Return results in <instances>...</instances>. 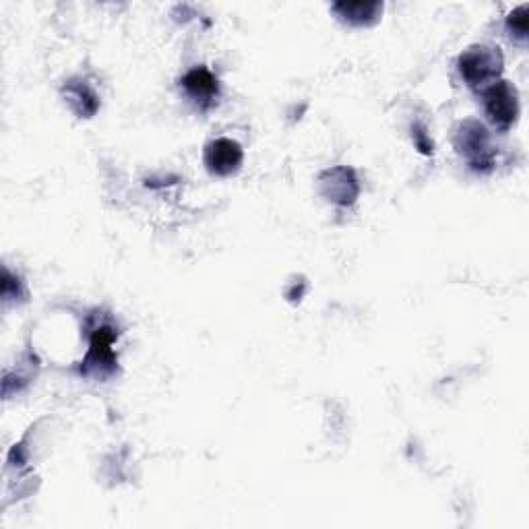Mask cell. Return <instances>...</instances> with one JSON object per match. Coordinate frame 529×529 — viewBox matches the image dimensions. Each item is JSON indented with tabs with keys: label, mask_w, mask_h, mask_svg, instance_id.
Segmentation results:
<instances>
[{
	"label": "cell",
	"mask_w": 529,
	"mask_h": 529,
	"mask_svg": "<svg viewBox=\"0 0 529 529\" xmlns=\"http://www.w3.org/2000/svg\"><path fill=\"white\" fill-rule=\"evenodd\" d=\"M505 67L501 48L494 46H470L457 58L459 77L470 87H488L499 81Z\"/></svg>",
	"instance_id": "cell-1"
},
{
	"label": "cell",
	"mask_w": 529,
	"mask_h": 529,
	"mask_svg": "<svg viewBox=\"0 0 529 529\" xmlns=\"http://www.w3.org/2000/svg\"><path fill=\"white\" fill-rule=\"evenodd\" d=\"M455 149L478 174L494 170V147L488 129L480 120H463L455 133Z\"/></svg>",
	"instance_id": "cell-2"
},
{
	"label": "cell",
	"mask_w": 529,
	"mask_h": 529,
	"mask_svg": "<svg viewBox=\"0 0 529 529\" xmlns=\"http://www.w3.org/2000/svg\"><path fill=\"white\" fill-rule=\"evenodd\" d=\"M484 112L499 131H509L519 118V91L509 81H494L482 91Z\"/></svg>",
	"instance_id": "cell-3"
},
{
	"label": "cell",
	"mask_w": 529,
	"mask_h": 529,
	"mask_svg": "<svg viewBox=\"0 0 529 529\" xmlns=\"http://www.w3.org/2000/svg\"><path fill=\"white\" fill-rule=\"evenodd\" d=\"M118 333L110 325H100L93 329L89 339V352L83 362L81 372L83 375H96V377H108L116 370V354H114V341Z\"/></svg>",
	"instance_id": "cell-4"
},
{
	"label": "cell",
	"mask_w": 529,
	"mask_h": 529,
	"mask_svg": "<svg viewBox=\"0 0 529 529\" xmlns=\"http://www.w3.org/2000/svg\"><path fill=\"white\" fill-rule=\"evenodd\" d=\"M319 184H321V195L339 207L352 205L360 195L358 176L352 168L346 166L325 170L319 176Z\"/></svg>",
	"instance_id": "cell-5"
},
{
	"label": "cell",
	"mask_w": 529,
	"mask_h": 529,
	"mask_svg": "<svg viewBox=\"0 0 529 529\" xmlns=\"http://www.w3.org/2000/svg\"><path fill=\"white\" fill-rule=\"evenodd\" d=\"M203 160H205L209 174L226 178L240 170L242 160H244V151L236 141L222 137V139H215L205 145Z\"/></svg>",
	"instance_id": "cell-6"
},
{
	"label": "cell",
	"mask_w": 529,
	"mask_h": 529,
	"mask_svg": "<svg viewBox=\"0 0 529 529\" xmlns=\"http://www.w3.org/2000/svg\"><path fill=\"white\" fill-rule=\"evenodd\" d=\"M180 85L186 96L197 102L201 108L213 106L215 100L220 98V81L205 67L191 69L180 79Z\"/></svg>",
	"instance_id": "cell-7"
},
{
	"label": "cell",
	"mask_w": 529,
	"mask_h": 529,
	"mask_svg": "<svg viewBox=\"0 0 529 529\" xmlns=\"http://www.w3.org/2000/svg\"><path fill=\"white\" fill-rule=\"evenodd\" d=\"M65 93V102L79 118H91L100 110V96L93 87L83 79H69L62 87Z\"/></svg>",
	"instance_id": "cell-8"
},
{
	"label": "cell",
	"mask_w": 529,
	"mask_h": 529,
	"mask_svg": "<svg viewBox=\"0 0 529 529\" xmlns=\"http://www.w3.org/2000/svg\"><path fill=\"white\" fill-rule=\"evenodd\" d=\"M331 9L344 23L368 27L379 21L383 13V3H362V0H358V3H335Z\"/></svg>",
	"instance_id": "cell-9"
},
{
	"label": "cell",
	"mask_w": 529,
	"mask_h": 529,
	"mask_svg": "<svg viewBox=\"0 0 529 529\" xmlns=\"http://www.w3.org/2000/svg\"><path fill=\"white\" fill-rule=\"evenodd\" d=\"M507 29L513 40L517 42H525L527 34H529V7L521 5L517 9H513V13H509L507 17Z\"/></svg>",
	"instance_id": "cell-10"
},
{
	"label": "cell",
	"mask_w": 529,
	"mask_h": 529,
	"mask_svg": "<svg viewBox=\"0 0 529 529\" xmlns=\"http://www.w3.org/2000/svg\"><path fill=\"white\" fill-rule=\"evenodd\" d=\"M412 139H414L416 147L424 155H432V141L426 135V127H422V124H414V127H412Z\"/></svg>",
	"instance_id": "cell-11"
}]
</instances>
